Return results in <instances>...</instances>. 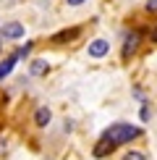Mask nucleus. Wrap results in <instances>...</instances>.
<instances>
[{"instance_id":"f257e3e1","label":"nucleus","mask_w":157,"mask_h":160,"mask_svg":"<svg viewBox=\"0 0 157 160\" xmlns=\"http://www.w3.org/2000/svg\"><path fill=\"white\" fill-rule=\"evenodd\" d=\"M139 137V129L136 126H131V123H113L107 131L102 134V139H107L110 144H126V142H131V139H136Z\"/></svg>"},{"instance_id":"f03ea898","label":"nucleus","mask_w":157,"mask_h":160,"mask_svg":"<svg viewBox=\"0 0 157 160\" xmlns=\"http://www.w3.org/2000/svg\"><path fill=\"white\" fill-rule=\"evenodd\" d=\"M24 24H18V21H8V24H3V29H0V34H3V39H21L24 37Z\"/></svg>"},{"instance_id":"7ed1b4c3","label":"nucleus","mask_w":157,"mask_h":160,"mask_svg":"<svg viewBox=\"0 0 157 160\" xmlns=\"http://www.w3.org/2000/svg\"><path fill=\"white\" fill-rule=\"evenodd\" d=\"M87 52H89V58H105L110 52V42L107 39H92Z\"/></svg>"},{"instance_id":"20e7f679","label":"nucleus","mask_w":157,"mask_h":160,"mask_svg":"<svg viewBox=\"0 0 157 160\" xmlns=\"http://www.w3.org/2000/svg\"><path fill=\"white\" fill-rule=\"evenodd\" d=\"M139 32H131V34H126V42H123V58H128L131 52H136V48H139Z\"/></svg>"},{"instance_id":"39448f33","label":"nucleus","mask_w":157,"mask_h":160,"mask_svg":"<svg viewBox=\"0 0 157 160\" xmlns=\"http://www.w3.org/2000/svg\"><path fill=\"white\" fill-rule=\"evenodd\" d=\"M18 61H21V58H18V52H11V55L5 58L3 63H0V82H3V79H5V76H8L11 71H13V66H16Z\"/></svg>"},{"instance_id":"423d86ee","label":"nucleus","mask_w":157,"mask_h":160,"mask_svg":"<svg viewBox=\"0 0 157 160\" xmlns=\"http://www.w3.org/2000/svg\"><path fill=\"white\" fill-rule=\"evenodd\" d=\"M52 121V113H50V108L47 105H42V108H37V113H34V123L39 126V129H45Z\"/></svg>"},{"instance_id":"0eeeda50","label":"nucleus","mask_w":157,"mask_h":160,"mask_svg":"<svg viewBox=\"0 0 157 160\" xmlns=\"http://www.w3.org/2000/svg\"><path fill=\"white\" fill-rule=\"evenodd\" d=\"M29 71H31V76H45L50 71V63L45 61V58H37V61L29 63Z\"/></svg>"},{"instance_id":"6e6552de","label":"nucleus","mask_w":157,"mask_h":160,"mask_svg":"<svg viewBox=\"0 0 157 160\" xmlns=\"http://www.w3.org/2000/svg\"><path fill=\"white\" fill-rule=\"evenodd\" d=\"M74 37H78V29H65V32H58V34H52V42H71Z\"/></svg>"},{"instance_id":"1a4fd4ad","label":"nucleus","mask_w":157,"mask_h":160,"mask_svg":"<svg viewBox=\"0 0 157 160\" xmlns=\"http://www.w3.org/2000/svg\"><path fill=\"white\" fill-rule=\"evenodd\" d=\"M110 150H115V144H110L107 139H100V142H97V147H94V158H105Z\"/></svg>"},{"instance_id":"9d476101","label":"nucleus","mask_w":157,"mask_h":160,"mask_svg":"<svg viewBox=\"0 0 157 160\" xmlns=\"http://www.w3.org/2000/svg\"><path fill=\"white\" fill-rule=\"evenodd\" d=\"M123 160H147V155H144V152L131 150V152H126V155H123Z\"/></svg>"},{"instance_id":"9b49d317","label":"nucleus","mask_w":157,"mask_h":160,"mask_svg":"<svg viewBox=\"0 0 157 160\" xmlns=\"http://www.w3.org/2000/svg\"><path fill=\"white\" fill-rule=\"evenodd\" d=\"M31 48H34V42H26L24 48H18V50H16V52H18V58H26V55L31 52Z\"/></svg>"},{"instance_id":"f8f14e48","label":"nucleus","mask_w":157,"mask_h":160,"mask_svg":"<svg viewBox=\"0 0 157 160\" xmlns=\"http://www.w3.org/2000/svg\"><path fill=\"white\" fill-rule=\"evenodd\" d=\"M147 11H157V0H147Z\"/></svg>"},{"instance_id":"ddd939ff","label":"nucleus","mask_w":157,"mask_h":160,"mask_svg":"<svg viewBox=\"0 0 157 160\" xmlns=\"http://www.w3.org/2000/svg\"><path fill=\"white\" fill-rule=\"evenodd\" d=\"M149 39H152V42H157V24L152 26V32H149Z\"/></svg>"},{"instance_id":"4468645a","label":"nucleus","mask_w":157,"mask_h":160,"mask_svg":"<svg viewBox=\"0 0 157 160\" xmlns=\"http://www.w3.org/2000/svg\"><path fill=\"white\" fill-rule=\"evenodd\" d=\"M65 3H68V5H74V8H76V5H81V3H87V0H65Z\"/></svg>"}]
</instances>
